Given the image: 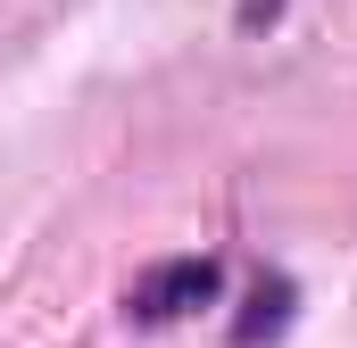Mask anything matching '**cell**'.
I'll list each match as a JSON object with an SVG mask.
<instances>
[{"instance_id": "obj_1", "label": "cell", "mask_w": 357, "mask_h": 348, "mask_svg": "<svg viewBox=\"0 0 357 348\" xmlns=\"http://www.w3.org/2000/svg\"><path fill=\"white\" fill-rule=\"evenodd\" d=\"M216 290H225L216 258H167V265H150V274H133L125 315H133V324H183V315H199Z\"/></svg>"}, {"instance_id": "obj_2", "label": "cell", "mask_w": 357, "mask_h": 348, "mask_svg": "<svg viewBox=\"0 0 357 348\" xmlns=\"http://www.w3.org/2000/svg\"><path fill=\"white\" fill-rule=\"evenodd\" d=\"M291 299H299V290H291L282 274H274V282H258V290H250V315L233 324V348H258V340H274V332L291 324Z\"/></svg>"}, {"instance_id": "obj_3", "label": "cell", "mask_w": 357, "mask_h": 348, "mask_svg": "<svg viewBox=\"0 0 357 348\" xmlns=\"http://www.w3.org/2000/svg\"><path fill=\"white\" fill-rule=\"evenodd\" d=\"M282 8H291V0H233V25H241V33H266Z\"/></svg>"}]
</instances>
